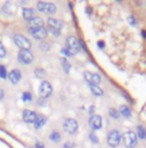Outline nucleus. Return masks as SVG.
<instances>
[{"instance_id": "nucleus-1", "label": "nucleus", "mask_w": 146, "mask_h": 148, "mask_svg": "<svg viewBox=\"0 0 146 148\" xmlns=\"http://www.w3.org/2000/svg\"><path fill=\"white\" fill-rule=\"evenodd\" d=\"M79 46H80V43L77 40L76 37L69 36V37L66 39V49L71 53V56L79 52V50H80Z\"/></svg>"}, {"instance_id": "nucleus-2", "label": "nucleus", "mask_w": 146, "mask_h": 148, "mask_svg": "<svg viewBox=\"0 0 146 148\" xmlns=\"http://www.w3.org/2000/svg\"><path fill=\"white\" fill-rule=\"evenodd\" d=\"M14 43L16 46H18L21 50H30L31 47V42L23 35L21 34H16L14 35Z\"/></svg>"}, {"instance_id": "nucleus-3", "label": "nucleus", "mask_w": 146, "mask_h": 148, "mask_svg": "<svg viewBox=\"0 0 146 148\" xmlns=\"http://www.w3.org/2000/svg\"><path fill=\"white\" fill-rule=\"evenodd\" d=\"M121 139H122L121 133L117 130H112L107 135V143L110 147H117L121 142Z\"/></svg>"}, {"instance_id": "nucleus-4", "label": "nucleus", "mask_w": 146, "mask_h": 148, "mask_svg": "<svg viewBox=\"0 0 146 148\" xmlns=\"http://www.w3.org/2000/svg\"><path fill=\"white\" fill-rule=\"evenodd\" d=\"M37 8H38V10H40L41 13L48 14V15L54 14V13L56 12V6H55L54 3H52V2L39 1V2L37 3Z\"/></svg>"}, {"instance_id": "nucleus-5", "label": "nucleus", "mask_w": 146, "mask_h": 148, "mask_svg": "<svg viewBox=\"0 0 146 148\" xmlns=\"http://www.w3.org/2000/svg\"><path fill=\"white\" fill-rule=\"evenodd\" d=\"M122 139H123V142H124L125 147H128V148H133V147H136V145H137V142H138L136 133H133V132H131V131L125 132V133L123 134Z\"/></svg>"}, {"instance_id": "nucleus-6", "label": "nucleus", "mask_w": 146, "mask_h": 148, "mask_svg": "<svg viewBox=\"0 0 146 148\" xmlns=\"http://www.w3.org/2000/svg\"><path fill=\"white\" fill-rule=\"evenodd\" d=\"M17 60L23 65H28L32 62L33 54L31 53L30 50H20V52L17 53Z\"/></svg>"}, {"instance_id": "nucleus-7", "label": "nucleus", "mask_w": 146, "mask_h": 148, "mask_svg": "<svg viewBox=\"0 0 146 148\" xmlns=\"http://www.w3.org/2000/svg\"><path fill=\"white\" fill-rule=\"evenodd\" d=\"M63 128L69 134H75L78 130V123L74 118H68L63 121Z\"/></svg>"}, {"instance_id": "nucleus-8", "label": "nucleus", "mask_w": 146, "mask_h": 148, "mask_svg": "<svg viewBox=\"0 0 146 148\" xmlns=\"http://www.w3.org/2000/svg\"><path fill=\"white\" fill-rule=\"evenodd\" d=\"M29 32H30V35H31L33 38H36V39H44V38H46V36H47V30H46V28H44V27L30 28Z\"/></svg>"}, {"instance_id": "nucleus-9", "label": "nucleus", "mask_w": 146, "mask_h": 148, "mask_svg": "<svg viewBox=\"0 0 146 148\" xmlns=\"http://www.w3.org/2000/svg\"><path fill=\"white\" fill-rule=\"evenodd\" d=\"M52 90H53L52 86H51V83L48 81H43L40 83V86H39V94H40V96L43 98L49 97L51 94H52Z\"/></svg>"}, {"instance_id": "nucleus-10", "label": "nucleus", "mask_w": 146, "mask_h": 148, "mask_svg": "<svg viewBox=\"0 0 146 148\" xmlns=\"http://www.w3.org/2000/svg\"><path fill=\"white\" fill-rule=\"evenodd\" d=\"M84 77L85 80L90 83V84H99L101 79H100V75H98L97 73H91V72H84Z\"/></svg>"}, {"instance_id": "nucleus-11", "label": "nucleus", "mask_w": 146, "mask_h": 148, "mask_svg": "<svg viewBox=\"0 0 146 148\" xmlns=\"http://www.w3.org/2000/svg\"><path fill=\"white\" fill-rule=\"evenodd\" d=\"M89 124L93 130H100L102 127V118L99 114H93L91 116Z\"/></svg>"}, {"instance_id": "nucleus-12", "label": "nucleus", "mask_w": 146, "mask_h": 148, "mask_svg": "<svg viewBox=\"0 0 146 148\" xmlns=\"http://www.w3.org/2000/svg\"><path fill=\"white\" fill-rule=\"evenodd\" d=\"M22 118L28 124H34V121L37 119V114L32 110H24L22 113Z\"/></svg>"}, {"instance_id": "nucleus-13", "label": "nucleus", "mask_w": 146, "mask_h": 148, "mask_svg": "<svg viewBox=\"0 0 146 148\" xmlns=\"http://www.w3.org/2000/svg\"><path fill=\"white\" fill-rule=\"evenodd\" d=\"M47 25L48 28H53V29H56V30H61V28L64 25L63 21L60 20V18H53V17H49L47 20Z\"/></svg>"}, {"instance_id": "nucleus-14", "label": "nucleus", "mask_w": 146, "mask_h": 148, "mask_svg": "<svg viewBox=\"0 0 146 148\" xmlns=\"http://www.w3.org/2000/svg\"><path fill=\"white\" fill-rule=\"evenodd\" d=\"M8 77H9V80H10V82H11L13 84L18 83V81H20L21 77H22V75H21V71L17 69V68L11 69V71L9 72V74H8Z\"/></svg>"}, {"instance_id": "nucleus-15", "label": "nucleus", "mask_w": 146, "mask_h": 148, "mask_svg": "<svg viewBox=\"0 0 146 148\" xmlns=\"http://www.w3.org/2000/svg\"><path fill=\"white\" fill-rule=\"evenodd\" d=\"M15 10H16V5L13 3V2H6V3L3 5V7H2V12H3L5 14H7V15L14 14Z\"/></svg>"}, {"instance_id": "nucleus-16", "label": "nucleus", "mask_w": 146, "mask_h": 148, "mask_svg": "<svg viewBox=\"0 0 146 148\" xmlns=\"http://www.w3.org/2000/svg\"><path fill=\"white\" fill-rule=\"evenodd\" d=\"M29 25H30V28H39V27H44V21H43V18H40V17H36V16H33L31 20H29Z\"/></svg>"}, {"instance_id": "nucleus-17", "label": "nucleus", "mask_w": 146, "mask_h": 148, "mask_svg": "<svg viewBox=\"0 0 146 148\" xmlns=\"http://www.w3.org/2000/svg\"><path fill=\"white\" fill-rule=\"evenodd\" d=\"M46 121H47V118H46L45 116H43V114H37V119H36L33 126H34L36 130H38V128L43 127V126L46 124Z\"/></svg>"}, {"instance_id": "nucleus-18", "label": "nucleus", "mask_w": 146, "mask_h": 148, "mask_svg": "<svg viewBox=\"0 0 146 148\" xmlns=\"http://www.w3.org/2000/svg\"><path fill=\"white\" fill-rule=\"evenodd\" d=\"M22 15H23V17H24L26 21H29V20H31V18L33 17V15H34V9H33V8H28V7H25V8H23V10H22Z\"/></svg>"}, {"instance_id": "nucleus-19", "label": "nucleus", "mask_w": 146, "mask_h": 148, "mask_svg": "<svg viewBox=\"0 0 146 148\" xmlns=\"http://www.w3.org/2000/svg\"><path fill=\"white\" fill-rule=\"evenodd\" d=\"M89 88L92 91V94L95 95V96H102L103 95V90L99 86H97V84H90L89 83Z\"/></svg>"}, {"instance_id": "nucleus-20", "label": "nucleus", "mask_w": 146, "mask_h": 148, "mask_svg": "<svg viewBox=\"0 0 146 148\" xmlns=\"http://www.w3.org/2000/svg\"><path fill=\"white\" fill-rule=\"evenodd\" d=\"M118 112H120V114H122L125 118H130L131 117V110H130V108L128 105H121Z\"/></svg>"}, {"instance_id": "nucleus-21", "label": "nucleus", "mask_w": 146, "mask_h": 148, "mask_svg": "<svg viewBox=\"0 0 146 148\" xmlns=\"http://www.w3.org/2000/svg\"><path fill=\"white\" fill-rule=\"evenodd\" d=\"M49 140L53 141V142H59V141L61 140V135H60V133H59L57 131H53V132H51V134H49Z\"/></svg>"}, {"instance_id": "nucleus-22", "label": "nucleus", "mask_w": 146, "mask_h": 148, "mask_svg": "<svg viewBox=\"0 0 146 148\" xmlns=\"http://www.w3.org/2000/svg\"><path fill=\"white\" fill-rule=\"evenodd\" d=\"M137 134H138V138L139 139H143L144 140L146 138V130H145V127L143 125H139L137 127Z\"/></svg>"}, {"instance_id": "nucleus-23", "label": "nucleus", "mask_w": 146, "mask_h": 148, "mask_svg": "<svg viewBox=\"0 0 146 148\" xmlns=\"http://www.w3.org/2000/svg\"><path fill=\"white\" fill-rule=\"evenodd\" d=\"M61 64H62V67H63V69H64V72L66 73H69V71H70V64H69V61L66 59V58H61Z\"/></svg>"}, {"instance_id": "nucleus-24", "label": "nucleus", "mask_w": 146, "mask_h": 148, "mask_svg": "<svg viewBox=\"0 0 146 148\" xmlns=\"http://www.w3.org/2000/svg\"><path fill=\"white\" fill-rule=\"evenodd\" d=\"M34 74H36V77L38 79H43L45 76V71L43 68H36L34 69Z\"/></svg>"}, {"instance_id": "nucleus-25", "label": "nucleus", "mask_w": 146, "mask_h": 148, "mask_svg": "<svg viewBox=\"0 0 146 148\" xmlns=\"http://www.w3.org/2000/svg\"><path fill=\"white\" fill-rule=\"evenodd\" d=\"M8 76L7 74V71H6V67L3 65H0V77L1 79H6Z\"/></svg>"}, {"instance_id": "nucleus-26", "label": "nucleus", "mask_w": 146, "mask_h": 148, "mask_svg": "<svg viewBox=\"0 0 146 148\" xmlns=\"http://www.w3.org/2000/svg\"><path fill=\"white\" fill-rule=\"evenodd\" d=\"M109 116L116 119V118L120 117V112H118L116 109H113V108H112V109H109Z\"/></svg>"}, {"instance_id": "nucleus-27", "label": "nucleus", "mask_w": 146, "mask_h": 148, "mask_svg": "<svg viewBox=\"0 0 146 148\" xmlns=\"http://www.w3.org/2000/svg\"><path fill=\"white\" fill-rule=\"evenodd\" d=\"M89 138H90V140H91V142L92 143H94V145H97V143H99V139H98V136L94 134V133H90V135H89Z\"/></svg>"}, {"instance_id": "nucleus-28", "label": "nucleus", "mask_w": 146, "mask_h": 148, "mask_svg": "<svg viewBox=\"0 0 146 148\" xmlns=\"http://www.w3.org/2000/svg\"><path fill=\"white\" fill-rule=\"evenodd\" d=\"M22 99H23L24 102H29V101H31V99H32V95H31V92H29V91L24 92L23 96H22Z\"/></svg>"}, {"instance_id": "nucleus-29", "label": "nucleus", "mask_w": 146, "mask_h": 148, "mask_svg": "<svg viewBox=\"0 0 146 148\" xmlns=\"http://www.w3.org/2000/svg\"><path fill=\"white\" fill-rule=\"evenodd\" d=\"M39 47H40L41 51H48V50H49V44L46 43V42H43V43H40Z\"/></svg>"}, {"instance_id": "nucleus-30", "label": "nucleus", "mask_w": 146, "mask_h": 148, "mask_svg": "<svg viewBox=\"0 0 146 148\" xmlns=\"http://www.w3.org/2000/svg\"><path fill=\"white\" fill-rule=\"evenodd\" d=\"M5 57H6V49L3 44L0 42V58H5Z\"/></svg>"}, {"instance_id": "nucleus-31", "label": "nucleus", "mask_w": 146, "mask_h": 148, "mask_svg": "<svg viewBox=\"0 0 146 148\" xmlns=\"http://www.w3.org/2000/svg\"><path fill=\"white\" fill-rule=\"evenodd\" d=\"M74 147H75V143L72 141H67L63 145V148H74Z\"/></svg>"}, {"instance_id": "nucleus-32", "label": "nucleus", "mask_w": 146, "mask_h": 148, "mask_svg": "<svg viewBox=\"0 0 146 148\" xmlns=\"http://www.w3.org/2000/svg\"><path fill=\"white\" fill-rule=\"evenodd\" d=\"M48 31L54 36H59L60 35V30H56V29H53V28H48Z\"/></svg>"}, {"instance_id": "nucleus-33", "label": "nucleus", "mask_w": 146, "mask_h": 148, "mask_svg": "<svg viewBox=\"0 0 146 148\" xmlns=\"http://www.w3.org/2000/svg\"><path fill=\"white\" fill-rule=\"evenodd\" d=\"M61 53L63 54V56H66V57H71V53L66 49V47H63V49H61Z\"/></svg>"}, {"instance_id": "nucleus-34", "label": "nucleus", "mask_w": 146, "mask_h": 148, "mask_svg": "<svg viewBox=\"0 0 146 148\" xmlns=\"http://www.w3.org/2000/svg\"><path fill=\"white\" fill-rule=\"evenodd\" d=\"M128 21L130 22V24L136 25V21H135V17H133V16H129V17H128Z\"/></svg>"}, {"instance_id": "nucleus-35", "label": "nucleus", "mask_w": 146, "mask_h": 148, "mask_svg": "<svg viewBox=\"0 0 146 148\" xmlns=\"http://www.w3.org/2000/svg\"><path fill=\"white\" fill-rule=\"evenodd\" d=\"M34 146H36V148H44V143L40 142V141H37Z\"/></svg>"}, {"instance_id": "nucleus-36", "label": "nucleus", "mask_w": 146, "mask_h": 148, "mask_svg": "<svg viewBox=\"0 0 146 148\" xmlns=\"http://www.w3.org/2000/svg\"><path fill=\"white\" fill-rule=\"evenodd\" d=\"M98 45H99V47H100V49H102L105 44H103V42H100V40H99V42H98Z\"/></svg>"}, {"instance_id": "nucleus-37", "label": "nucleus", "mask_w": 146, "mask_h": 148, "mask_svg": "<svg viewBox=\"0 0 146 148\" xmlns=\"http://www.w3.org/2000/svg\"><path fill=\"white\" fill-rule=\"evenodd\" d=\"M3 96H5V95H3V90H2V89H0V99H2V98H3Z\"/></svg>"}, {"instance_id": "nucleus-38", "label": "nucleus", "mask_w": 146, "mask_h": 148, "mask_svg": "<svg viewBox=\"0 0 146 148\" xmlns=\"http://www.w3.org/2000/svg\"><path fill=\"white\" fill-rule=\"evenodd\" d=\"M141 34H143V35H144V36H145V37H146V31H143V32H141Z\"/></svg>"}]
</instances>
